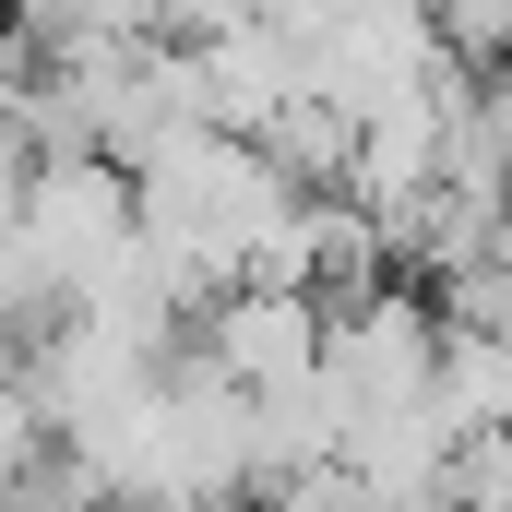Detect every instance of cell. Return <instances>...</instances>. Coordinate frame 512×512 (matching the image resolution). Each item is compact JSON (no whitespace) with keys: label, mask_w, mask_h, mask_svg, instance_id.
Returning <instances> with one entry per match:
<instances>
[{"label":"cell","mask_w":512,"mask_h":512,"mask_svg":"<svg viewBox=\"0 0 512 512\" xmlns=\"http://www.w3.org/2000/svg\"><path fill=\"white\" fill-rule=\"evenodd\" d=\"M441 346H453V310H441L417 274H393V286H370V298H334L322 370L346 382V405H358V417H393V405H429Z\"/></svg>","instance_id":"1"},{"label":"cell","mask_w":512,"mask_h":512,"mask_svg":"<svg viewBox=\"0 0 512 512\" xmlns=\"http://www.w3.org/2000/svg\"><path fill=\"white\" fill-rule=\"evenodd\" d=\"M322 334H334V298L322 286H274V274H251V286H227L203 322H191V346L227 370V382H298V370H322Z\"/></svg>","instance_id":"2"},{"label":"cell","mask_w":512,"mask_h":512,"mask_svg":"<svg viewBox=\"0 0 512 512\" xmlns=\"http://www.w3.org/2000/svg\"><path fill=\"white\" fill-rule=\"evenodd\" d=\"M429 405H441V429H453V441H477V429H512V334H501V322H453Z\"/></svg>","instance_id":"3"},{"label":"cell","mask_w":512,"mask_h":512,"mask_svg":"<svg viewBox=\"0 0 512 512\" xmlns=\"http://www.w3.org/2000/svg\"><path fill=\"white\" fill-rule=\"evenodd\" d=\"M239 12H274V0H191V12H179V36H215V24H239Z\"/></svg>","instance_id":"4"},{"label":"cell","mask_w":512,"mask_h":512,"mask_svg":"<svg viewBox=\"0 0 512 512\" xmlns=\"http://www.w3.org/2000/svg\"><path fill=\"white\" fill-rule=\"evenodd\" d=\"M489 262H501V274H512V215H501V251H489Z\"/></svg>","instance_id":"5"}]
</instances>
